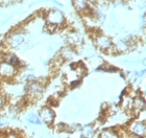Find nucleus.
Returning a JSON list of instances; mask_svg holds the SVG:
<instances>
[{
	"mask_svg": "<svg viewBox=\"0 0 146 138\" xmlns=\"http://www.w3.org/2000/svg\"><path fill=\"white\" fill-rule=\"evenodd\" d=\"M40 118H41V120H43L45 123H47L48 126H51L55 119L54 111L49 107L42 108L41 111H40Z\"/></svg>",
	"mask_w": 146,
	"mask_h": 138,
	"instance_id": "nucleus-1",
	"label": "nucleus"
},
{
	"mask_svg": "<svg viewBox=\"0 0 146 138\" xmlns=\"http://www.w3.org/2000/svg\"><path fill=\"white\" fill-rule=\"evenodd\" d=\"M47 21L52 25H60L64 22V16L58 9H51L47 14Z\"/></svg>",
	"mask_w": 146,
	"mask_h": 138,
	"instance_id": "nucleus-2",
	"label": "nucleus"
},
{
	"mask_svg": "<svg viewBox=\"0 0 146 138\" xmlns=\"http://www.w3.org/2000/svg\"><path fill=\"white\" fill-rule=\"evenodd\" d=\"M16 74V68L9 64L7 62H1L0 63V77H13Z\"/></svg>",
	"mask_w": 146,
	"mask_h": 138,
	"instance_id": "nucleus-3",
	"label": "nucleus"
},
{
	"mask_svg": "<svg viewBox=\"0 0 146 138\" xmlns=\"http://www.w3.org/2000/svg\"><path fill=\"white\" fill-rule=\"evenodd\" d=\"M129 131L133 135L142 138L145 136V125L143 121H134L129 127Z\"/></svg>",
	"mask_w": 146,
	"mask_h": 138,
	"instance_id": "nucleus-4",
	"label": "nucleus"
},
{
	"mask_svg": "<svg viewBox=\"0 0 146 138\" xmlns=\"http://www.w3.org/2000/svg\"><path fill=\"white\" fill-rule=\"evenodd\" d=\"M96 45L102 50H109L112 47V41L107 36L100 35V36H97V38H96Z\"/></svg>",
	"mask_w": 146,
	"mask_h": 138,
	"instance_id": "nucleus-5",
	"label": "nucleus"
},
{
	"mask_svg": "<svg viewBox=\"0 0 146 138\" xmlns=\"http://www.w3.org/2000/svg\"><path fill=\"white\" fill-rule=\"evenodd\" d=\"M24 41V36L20 33H15V34H12L7 39V42H9V45L12 46V47H18L20 46Z\"/></svg>",
	"mask_w": 146,
	"mask_h": 138,
	"instance_id": "nucleus-6",
	"label": "nucleus"
},
{
	"mask_svg": "<svg viewBox=\"0 0 146 138\" xmlns=\"http://www.w3.org/2000/svg\"><path fill=\"white\" fill-rule=\"evenodd\" d=\"M43 91L42 85L38 83H31L28 85V93L33 96V97H39L41 96Z\"/></svg>",
	"mask_w": 146,
	"mask_h": 138,
	"instance_id": "nucleus-7",
	"label": "nucleus"
},
{
	"mask_svg": "<svg viewBox=\"0 0 146 138\" xmlns=\"http://www.w3.org/2000/svg\"><path fill=\"white\" fill-rule=\"evenodd\" d=\"M73 6L76 11L84 12L88 9V0H73Z\"/></svg>",
	"mask_w": 146,
	"mask_h": 138,
	"instance_id": "nucleus-8",
	"label": "nucleus"
},
{
	"mask_svg": "<svg viewBox=\"0 0 146 138\" xmlns=\"http://www.w3.org/2000/svg\"><path fill=\"white\" fill-rule=\"evenodd\" d=\"M94 134V129L92 126H86L82 128V132H80V136L82 138H90Z\"/></svg>",
	"mask_w": 146,
	"mask_h": 138,
	"instance_id": "nucleus-9",
	"label": "nucleus"
},
{
	"mask_svg": "<svg viewBox=\"0 0 146 138\" xmlns=\"http://www.w3.org/2000/svg\"><path fill=\"white\" fill-rule=\"evenodd\" d=\"M5 62H7L9 64H11L12 66H14V67H18L19 65H20V60H19L17 57H16L15 55H6L5 58Z\"/></svg>",
	"mask_w": 146,
	"mask_h": 138,
	"instance_id": "nucleus-10",
	"label": "nucleus"
},
{
	"mask_svg": "<svg viewBox=\"0 0 146 138\" xmlns=\"http://www.w3.org/2000/svg\"><path fill=\"white\" fill-rule=\"evenodd\" d=\"M27 120L29 121L31 123H33V125H40L41 123V118H40V116H38L36 114H34V113H31L29 114L27 116Z\"/></svg>",
	"mask_w": 146,
	"mask_h": 138,
	"instance_id": "nucleus-11",
	"label": "nucleus"
},
{
	"mask_svg": "<svg viewBox=\"0 0 146 138\" xmlns=\"http://www.w3.org/2000/svg\"><path fill=\"white\" fill-rule=\"evenodd\" d=\"M134 104V107L137 109V110H140L141 111V109H144V101L142 99V98H137L136 101L133 103Z\"/></svg>",
	"mask_w": 146,
	"mask_h": 138,
	"instance_id": "nucleus-12",
	"label": "nucleus"
},
{
	"mask_svg": "<svg viewBox=\"0 0 146 138\" xmlns=\"http://www.w3.org/2000/svg\"><path fill=\"white\" fill-rule=\"evenodd\" d=\"M116 137V133L113 132V131H104V132L101 133L100 135V138H115Z\"/></svg>",
	"mask_w": 146,
	"mask_h": 138,
	"instance_id": "nucleus-13",
	"label": "nucleus"
},
{
	"mask_svg": "<svg viewBox=\"0 0 146 138\" xmlns=\"http://www.w3.org/2000/svg\"><path fill=\"white\" fill-rule=\"evenodd\" d=\"M6 105V99L4 96H1L0 95V109H2V108H4V106Z\"/></svg>",
	"mask_w": 146,
	"mask_h": 138,
	"instance_id": "nucleus-14",
	"label": "nucleus"
},
{
	"mask_svg": "<svg viewBox=\"0 0 146 138\" xmlns=\"http://www.w3.org/2000/svg\"><path fill=\"white\" fill-rule=\"evenodd\" d=\"M5 138H20L18 135H16V134H6V136H5Z\"/></svg>",
	"mask_w": 146,
	"mask_h": 138,
	"instance_id": "nucleus-15",
	"label": "nucleus"
},
{
	"mask_svg": "<svg viewBox=\"0 0 146 138\" xmlns=\"http://www.w3.org/2000/svg\"><path fill=\"white\" fill-rule=\"evenodd\" d=\"M88 1H91V2H95L96 0H88Z\"/></svg>",
	"mask_w": 146,
	"mask_h": 138,
	"instance_id": "nucleus-16",
	"label": "nucleus"
},
{
	"mask_svg": "<svg viewBox=\"0 0 146 138\" xmlns=\"http://www.w3.org/2000/svg\"><path fill=\"white\" fill-rule=\"evenodd\" d=\"M1 125H2V123H1V120H0V126H1Z\"/></svg>",
	"mask_w": 146,
	"mask_h": 138,
	"instance_id": "nucleus-17",
	"label": "nucleus"
}]
</instances>
